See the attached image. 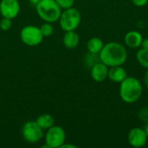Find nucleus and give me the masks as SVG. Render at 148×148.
I'll return each instance as SVG.
<instances>
[{"label":"nucleus","mask_w":148,"mask_h":148,"mask_svg":"<svg viewBox=\"0 0 148 148\" xmlns=\"http://www.w3.org/2000/svg\"><path fill=\"white\" fill-rule=\"evenodd\" d=\"M99 57L100 61L108 67L121 66L127 59V51L122 44L111 42L104 44Z\"/></svg>","instance_id":"f257e3e1"},{"label":"nucleus","mask_w":148,"mask_h":148,"mask_svg":"<svg viewBox=\"0 0 148 148\" xmlns=\"http://www.w3.org/2000/svg\"><path fill=\"white\" fill-rule=\"evenodd\" d=\"M142 92L141 82L134 76H127L121 82L120 96L126 103L131 104L139 101L142 95Z\"/></svg>","instance_id":"f03ea898"},{"label":"nucleus","mask_w":148,"mask_h":148,"mask_svg":"<svg viewBox=\"0 0 148 148\" xmlns=\"http://www.w3.org/2000/svg\"><path fill=\"white\" fill-rule=\"evenodd\" d=\"M37 15L44 22L55 23L59 20L62 9L56 0H41L36 4Z\"/></svg>","instance_id":"7ed1b4c3"},{"label":"nucleus","mask_w":148,"mask_h":148,"mask_svg":"<svg viewBox=\"0 0 148 148\" xmlns=\"http://www.w3.org/2000/svg\"><path fill=\"white\" fill-rule=\"evenodd\" d=\"M81 20L82 16L80 11L75 8L70 7L62 11L59 18V23L64 31H71L75 30L79 27Z\"/></svg>","instance_id":"20e7f679"},{"label":"nucleus","mask_w":148,"mask_h":148,"mask_svg":"<svg viewBox=\"0 0 148 148\" xmlns=\"http://www.w3.org/2000/svg\"><path fill=\"white\" fill-rule=\"evenodd\" d=\"M20 37L23 43L30 47L39 45L43 40V36L40 28L33 25L23 27L20 32Z\"/></svg>","instance_id":"39448f33"},{"label":"nucleus","mask_w":148,"mask_h":148,"mask_svg":"<svg viewBox=\"0 0 148 148\" xmlns=\"http://www.w3.org/2000/svg\"><path fill=\"white\" fill-rule=\"evenodd\" d=\"M66 140L64 129L60 126H52L45 134V143L48 148L61 147Z\"/></svg>","instance_id":"423d86ee"},{"label":"nucleus","mask_w":148,"mask_h":148,"mask_svg":"<svg viewBox=\"0 0 148 148\" xmlns=\"http://www.w3.org/2000/svg\"><path fill=\"white\" fill-rule=\"evenodd\" d=\"M22 135L25 141L35 144L43 138V130L36 121H29L24 123L22 127Z\"/></svg>","instance_id":"0eeeda50"},{"label":"nucleus","mask_w":148,"mask_h":148,"mask_svg":"<svg viewBox=\"0 0 148 148\" xmlns=\"http://www.w3.org/2000/svg\"><path fill=\"white\" fill-rule=\"evenodd\" d=\"M20 12L18 0H2L0 3V14L3 17L13 19Z\"/></svg>","instance_id":"6e6552de"},{"label":"nucleus","mask_w":148,"mask_h":148,"mask_svg":"<svg viewBox=\"0 0 148 148\" xmlns=\"http://www.w3.org/2000/svg\"><path fill=\"white\" fill-rule=\"evenodd\" d=\"M147 139L148 137L145 130L140 127H134L131 129L127 135L129 144L136 148L144 147L147 144Z\"/></svg>","instance_id":"1a4fd4ad"},{"label":"nucleus","mask_w":148,"mask_h":148,"mask_svg":"<svg viewBox=\"0 0 148 148\" xmlns=\"http://www.w3.org/2000/svg\"><path fill=\"white\" fill-rule=\"evenodd\" d=\"M91 77L96 82H104L108 75V67L103 62H99L91 67Z\"/></svg>","instance_id":"9d476101"},{"label":"nucleus","mask_w":148,"mask_h":148,"mask_svg":"<svg viewBox=\"0 0 148 148\" xmlns=\"http://www.w3.org/2000/svg\"><path fill=\"white\" fill-rule=\"evenodd\" d=\"M108 77L109 78L110 81L114 82L121 83L122 81H124L127 77V73L126 69L122 68L121 66L110 67V69H108Z\"/></svg>","instance_id":"9b49d317"},{"label":"nucleus","mask_w":148,"mask_h":148,"mask_svg":"<svg viewBox=\"0 0 148 148\" xmlns=\"http://www.w3.org/2000/svg\"><path fill=\"white\" fill-rule=\"evenodd\" d=\"M142 40H143L142 35L140 32L135 31V30H132V31L127 32L125 36V38H124L125 43L128 47L133 48V49L140 47Z\"/></svg>","instance_id":"f8f14e48"},{"label":"nucleus","mask_w":148,"mask_h":148,"mask_svg":"<svg viewBox=\"0 0 148 148\" xmlns=\"http://www.w3.org/2000/svg\"><path fill=\"white\" fill-rule=\"evenodd\" d=\"M62 42H63V44H64V46L66 48H68V49H75L79 44L80 37H79V35L75 30L65 31Z\"/></svg>","instance_id":"ddd939ff"},{"label":"nucleus","mask_w":148,"mask_h":148,"mask_svg":"<svg viewBox=\"0 0 148 148\" xmlns=\"http://www.w3.org/2000/svg\"><path fill=\"white\" fill-rule=\"evenodd\" d=\"M36 122L42 130H48L55 124L54 117L49 114H43L37 117Z\"/></svg>","instance_id":"4468645a"},{"label":"nucleus","mask_w":148,"mask_h":148,"mask_svg":"<svg viewBox=\"0 0 148 148\" xmlns=\"http://www.w3.org/2000/svg\"><path fill=\"white\" fill-rule=\"evenodd\" d=\"M104 46L103 41L99 37H92L88 40L87 43V49L88 52L93 54H98L101 52Z\"/></svg>","instance_id":"2eb2a0df"},{"label":"nucleus","mask_w":148,"mask_h":148,"mask_svg":"<svg viewBox=\"0 0 148 148\" xmlns=\"http://www.w3.org/2000/svg\"><path fill=\"white\" fill-rule=\"evenodd\" d=\"M136 58L138 62L143 67L148 69V50L145 49H140L137 54H136Z\"/></svg>","instance_id":"dca6fc26"},{"label":"nucleus","mask_w":148,"mask_h":148,"mask_svg":"<svg viewBox=\"0 0 148 148\" xmlns=\"http://www.w3.org/2000/svg\"><path fill=\"white\" fill-rule=\"evenodd\" d=\"M40 29H41V32L43 36V37H48V36H50L53 33H54V28L51 24V23H48V22H45L43 24L41 25L40 27Z\"/></svg>","instance_id":"f3484780"},{"label":"nucleus","mask_w":148,"mask_h":148,"mask_svg":"<svg viewBox=\"0 0 148 148\" xmlns=\"http://www.w3.org/2000/svg\"><path fill=\"white\" fill-rule=\"evenodd\" d=\"M12 26L11 19L7 18V17H3L2 20L0 21V29L3 31H7L9 30Z\"/></svg>","instance_id":"a211bd4d"},{"label":"nucleus","mask_w":148,"mask_h":148,"mask_svg":"<svg viewBox=\"0 0 148 148\" xmlns=\"http://www.w3.org/2000/svg\"><path fill=\"white\" fill-rule=\"evenodd\" d=\"M57 4L61 7V9H69L70 7H73L75 0H56Z\"/></svg>","instance_id":"6ab92c4d"},{"label":"nucleus","mask_w":148,"mask_h":148,"mask_svg":"<svg viewBox=\"0 0 148 148\" xmlns=\"http://www.w3.org/2000/svg\"><path fill=\"white\" fill-rule=\"evenodd\" d=\"M139 118L143 122H148V108H142L139 112Z\"/></svg>","instance_id":"aec40b11"},{"label":"nucleus","mask_w":148,"mask_h":148,"mask_svg":"<svg viewBox=\"0 0 148 148\" xmlns=\"http://www.w3.org/2000/svg\"><path fill=\"white\" fill-rule=\"evenodd\" d=\"M133 3L137 7H143L148 3V0H132Z\"/></svg>","instance_id":"412c9836"},{"label":"nucleus","mask_w":148,"mask_h":148,"mask_svg":"<svg viewBox=\"0 0 148 148\" xmlns=\"http://www.w3.org/2000/svg\"><path fill=\"white\" fill-rule=\"evenodd\" d=\"M141 48L142 49H147L148 50V38H145L142 40V42H141Z\"/></svg>","instance_id":"4be33fe9"},{"label":"nucleus","mask_w":148,"mask_h":148,"mask_svg":"<svg viewBox=\"0 0 148 148\" xmlns=\"http://www.w3.org/2000/svg\"><path fill=\"white\" fill-rule=\"evenodd\" d=\"M145 85H146V87L148 89V69L146 75H145Z\"/></svg>","instance_id":"5701e85b"},{"label":"nucleus","mask_w":148,"mask_h":148,"mask_svg":"<svg viewBox=\"0 0 148 148\" xmlns=\"http://www.w3.org/2000/svg\"><path fill=\"white\" fill-rule=\"evenodd\" d=\"M61 147H71V148H76V146L75 145H68V144H63Z\"/></svg>","instance_id":"b1692460"},{"label":"nucleus","mask_w":148,"mask_h":148,"mask_svg":"<svg viewBox=\"0 0 148 148\" xmlns=\"http://www.w3.org/2000/svg\"><path fill=\"white\" fill-rule=\"evenodd\" d=\"M41 0H29V2L32 3V4H36L37 3H39Z\"/></svg>","instance_id":"393cba45"},{"label":"nucleus","mask_w":148,"mask_h":148,"mask_svg":"<svg viewBox=\"0 0 148 148\" xmlns=\"http://www.w3.org/2000/svg\"><path fill=\"white\" fill-rule=\"evenodd\" d=\"M145 132H146V134H147V135L148 137V122L146 124V126H145Z\"/></svg>","instance_id":"a878e982"}]
</instances>
